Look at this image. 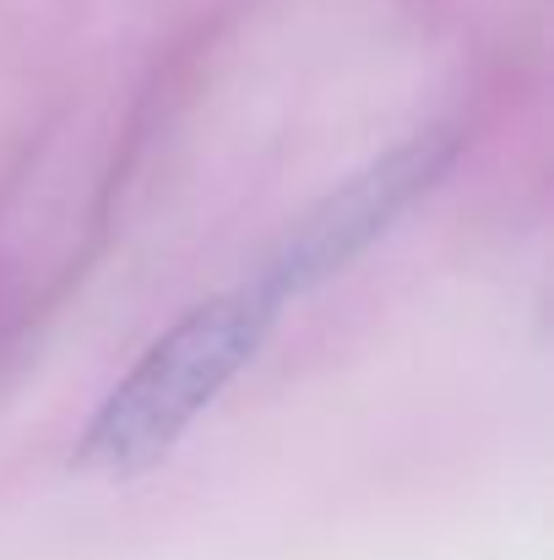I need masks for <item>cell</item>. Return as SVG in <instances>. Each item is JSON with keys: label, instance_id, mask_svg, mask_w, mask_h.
Listing matches in <instances>:
<instances>
[{"label": "cell", "instance_id": "1", "mask_svg": "<svg viewBox=\"0 0 554 560\" xmlns=\"http://www.w3.org/2000/svg\"><path fill=\"white\" fill-rule=\"evenodd\" d=\"M272 316L278 300H267L256 283L185 311L104 397L76 441V468L98 479H137L164 463L175 441L212 408V397L261 354Z\"/></svg>", "mask_w": 554, "mask_h": 560}, {"label": "cell", "instance_id": "2", "mask_svg": "<svg viewBox=\"0 0 554 560\" xmlns=\"http://www.w3.org/2000/svg\"><path fill=\"white\" fill-rule=\"evenodd\" d=\"M457 153H462V137L451 126H429V131L408 137L402 148L380 153L375 164H365L359 175H349L332 196H321L288 229V240L272 250L267 272L256 278V289L283 305V300L310 294L332 272H343L424 190H435V180L457 164Z\"/></svg>", "mask_w": 554, "mask_h": 560}]
</instances>
